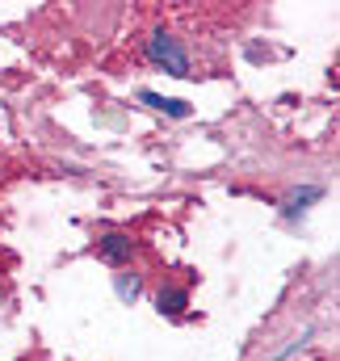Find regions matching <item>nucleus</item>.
I'll use <instances>...</instances> for the list:
<instances>
[{"mask_svg": "<svg viewBox=\"0 0 340 361\" xmlns=\"http://www.w3.org/2000/svg\"><path fill=\"white\" fill-rule=\"evenodd\" d=\"M147 59H152L160 72H169V76H193V72H189V55H185L181 38H172L169 30H156V34L147 38Z\"/></svg>", "mask_w": 340, "mask_h": 361, "instance_id": "obj_1", "label": "nucleus"}, {"mask_svg": "<svg viewBox=\"0 0 340 361\" xmlns=\"http://www.w3.org/2000/svg\"><path fill=\"white\" fill-rule=\"evenodd\" d=\"M135 248H139V244H135L126 231H105V235L97 240V257H101L105 265H130Z\"/></svg>", "mask_w": 340, "mask_h": 361, "instance_id": "obj_2", "label": "nucleus"}, {"mask_svg": "<svg viewBox=\"0 0 340 361\" xmlns=\"http://www.w3.org/2000/svg\"><path fill=\"white\" fill-rule=\"evenodd\" d=\"M185 307H189V290H185V286H160V294H156V311H160V315L181 319Z\"/></svg>", "mask_w": 340, "mask_h": 361, "instance_id": "obj_3", "label": "nucleus"}, {"mask_svg": "<svg viewBox=\"0 0 340 361\" xmlns=\"http://www.w3.org/2000/svg\"><path fill=\"white\" fill-rule=\"evenodd\" d=\"M139 101H147L152 109H160L169 118H189V105L185 101H172V97H160V92H139Z\"/></svg>", "mask_w": 340, "mask_h": 361, "instance_id": "obj_4", "label": "nucleus"}, {"mask_svg": "<svg viewBox=\"0 0 340 361\" xmlns=\"http://www.w3.org/2000/svg\"><path fill=\"white\" fill-rule=\"evenodd\" d=\"M311 202H320V189H315V185H307V189L290 193V197H286V219H298V214H307V206H311Z\"/></svg>", "mask_w": 340, "mask_h": 361, "instance_id": "obj_5", "label": "nucleus"}, {"mask_svg": "<svg viewBox=\"0 0 340 361\" xmlns=\"http://www.w3.org/2000/svg\"><path fill=\"white\" fill-rule=\"evenodd\" d=\"M139 290H143L139 273H118V298H122V302H135V298H139Z\"/></svg>", "mask_w": 340, "mask_h": 361, "instance_id": "obj_6", "label": "nucleus"}]
</instances>
